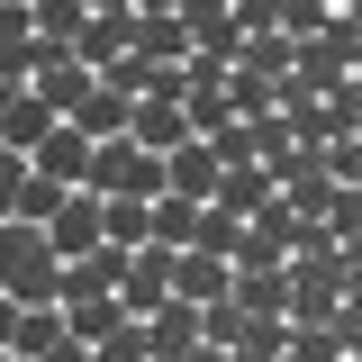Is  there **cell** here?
<instances>
[{"instance_id": "484cf974", "label": "cell", "mask_w": 362, "mask_h": 362, "mask_svg": "<svg viewBox=\"0 0 362 362\" xmlns=\"http://www.w3.org/2000/svg\"><path fill=\"white\" fill-rule=\"evenodd\" d=\"M18 90H28V82H18V73H0V109H9V100H18Z\"/></svg>"}, {"instance_id": "603a6c76", "label": "cell", "mask_w": 362, "mask_h": 362, "mask_svg": "<svg viewBox=\"0 0 362 362\" xmlns=\"http://www.w3.org/2000/svg\"><path fill=\"white\" fill-rule=\"evenodd\" d=\"M54 199H64V181H45V173H28V181H18V209H9V218H28V226H45V209H54Z\"/></svg>"}, {"instance_id": "ffe728a7", "label": "cell", "mask_w": 362, "mask_h": 362, "mask_svg": "<svg viewBox=\"0 0 362 362\" xmlns=\"http://www.w3.org/2000/svg\"><path fill=\"white\" fill-rule=\"evenodd\" d=\"M100 235L127 254V245H145V199H100Z\"/></svg>"}, {"instance_id": "9a60e30c", "label": "cell", "mask_w": 362, "mask_h": 362, "mask_svg": "<svg viewBox=\"0 0 362 362\" xmlns=\"http://www.w3.org/2000/svg\"><path fill=\"white\" fill-rule=\"evenodd\" d=\"M281 362H362V354L335 326H290V335H281Z\"/></svg>"}, {"instance_id": "ac0fdd59", "label": "cell", "mask_w": 362, "mask_h": 362, "mask_svg": "<svg viewBox=\"0 0 362 362\" xmlns=\"http://www.w3.org/2000/svg\"><path fill=\"white\" fill-rule=\"evenodd\" d=\"M54 335H64V308H18V326H9V354H28V362H37Z\"/></svg>"}, {"instance_id": "7c38bea8", "label": "cell", "mask_w": 362, "mask_h": 362, "mask_svg": "<svg viewBox=\"0 0 362 362\" xmlns=\"http://www.w3.org/2000/svg\"><path fill=\"white\" fill-rule=\"evenodd\" d=\"M173 299H190V308L226 299V263H218V254H190V245H181V254H173Z\"/></svg>"}, {"instance_id": "d4e9b609", "label": "cell", "mask_w": 362, "mask_h": 362, "mask_svg": "<svg viewBox=\"0 0 362 362\" xmlns=\"http://www.w3.org/2000/svg\"><path fill=\"white\" fill-rule=\"evenodd\" d=\"M37 362H90V344H82V335H73V326H64V335H54V344H45Z\"/></svg>"}, {"instance_id": "f1b7e54d", "label": "cell", "mask_w": 362, "mask_h": 362, "mask_svg": "<svg viewBox=\"0 0 362 362\" xmlns=\"http://www.w3.org/2000/svg\"><path fill=\"white\" fill-rule=\"evenodd\" d=\"M0 362H9V344H0Z\"/></svg>"}, {"instance_id": "ba28073f", "label": "cell", "mask_w": 362, "mask_h": 362, "mask_svg": "<svg viewBox=\"0 0 362 362\" xmlns=\"http://www.w3.org/2000/svg\"><path fill=\"white\" fill-rule=\"evenodd\" d=\"M218 173H226V163L209 154V136H181L173 154H163V190H173V199H190V209L218 190Z\"/></svg>"}, {"instance_id": "d6986e66", "label": "cell", "mask_w": 362, "mask_h": 362, "mask_svg": "<svg viewBox=\"0 0 362 362\" xmlns=\"http://www.w3.org/2000/svg\"><path fill=\"white\" fill-rule=\"evenodd\" d=\"M28 28H37L45 45H73V28H82V0H28Z\"/></svg>"}, {"instance_id": "3957f363", "label": "cell", "mask_w": 362, "mask_h": 362, "mask_svg": "<svg viewBox=\"0 0 362 362\" xmlns=\"http://www.w3.org/2000/svg\"><path fill=\"white\" fill-rule=\"evenodd\" d=\"M82 190H100V199H154V190H163V154H145L136 136H100Z\"/></svg>"}, {"instance_id": "f546056e", "label": "cell", "mask_w": 362, "mask_h": 362, "mask_svg": "<svg viewBox=\"0 0 362 362\" xmlns=\"http://www.w3.org/2000/svg\"><path fill=\"white\" fill-rule=\"evenodd\" d=\"M82 9H100V0H82Z\"/></svg>"}, {"instance_id": "e0dca14e", "label": "cell", "mask_w": 362, "mask_h": 362, "mask_svg": "<svg viewBox=\"0 0 362 362\" xmlns=\"http://www.w3.org/2000/svg\"><path fill=\"white\" fill-rule=\"evenodd\" d=\"M45 127H54V109H37V100H28V90H18V100H9V109H0V145H9V154H28V145H37Z\"/></svg>"}, {"instance_id": "2e32d148", "label": "cell", "mask_w": 362, "mask_h": 362, "mask_svg": "<svg viewBox=\"0 0 362 362\" xmlns=\"http://www.w3.org/2000/svg\"><path fill=\"white\" fill-rule=\"evenodd\" d=\"M235 64L263 73V82H281V73H290V37H281V28H254V37H235Z\"/></svg>"}, {"instance_id": "5bb4252c", "label": "cell", "mask_w": 362, "mask_h": 362, "mask_svg": "<svg viewBox=\"0 0 362 362\" xmlns=\"http://www.w3.org/2000/svg\"><path fill=\"white\" fill-rule=\"evenodd\" d=\"M136 54H154V64H181V54H190L173 9H136Z\"/></svg>"}, {"instance_id": "4316f807", "label": "cell", "mask_w": 362, "mask_h": 362, "mask_svg": "<svg viewBox=\"0 0 362 362\" xmlns=\"http://www.w3.org/2000/svg\"><path fill=\"white\" fill-rule=\"evenodd\" d=\"M127 9H173V0H127Z\"/></svg>"}, {"instance_id": "8fae6325", "label": "cell", "mask_w": 362, "mask_h": 362, "mask_svg": "<svg viewBox=\"0 0 362 362\" xmlns=\"http://www.w3.org/2000/svg\"><path fill=\"white\" fill-rule=\"evenodd\" d=\"M127 109H136L127 90H109V82H100V73H90V90H82V109H73V127H82L90 145H100V136H127Z\"/></svg>"}, {"instance_id": "7a4b0ae2", "label": "cell", "mask_w": 362, "mask_h": 362, "mask_svg": "<svg viewBox=\"0 0 362 362\" xmlns=\"http://www.w3.org/2000/svg\"><path fill=\"white\" fill-rule=\"evenodd\" d=\"M281 281H290V326H317V317H335L344 299H354V254H344V245H326V254H290Z\"/></svg>"}, {"instance_id": "277c9868", "label": "cell", "mask_w": 362, "mask_h": 362, "mask_svg": "<svg viewBox=\"0 0 362 362\" xmlns=\"http://www.w3.org/2000/svg\"><path fill=\"white\" fill-rule=\"evenodd\" d=\"M45 245L73 263V254H90V245H109L100 235V190H64L54 209H45Z\"/></svg>"}, {"instance_id": "6da1fadb", "label": "cell", "mask_w": 362, "mask_h": 362, "mask_svg": "<svg viewBox=\"0 0 362 362\" xmlns=\"http://www.w3.org/2000/svg\"><path fill=\"white\" fill-rule=\"evenodd\" d=\"M54 281H64V254L45 245V226L0 218V299H18V308H54Z\"/></svg>"}, {"instance_id": "83f0119b", "label": "cell", "mask_w": 362, "mask_h": 362, "mask_svg": "<svg viewBox=\"0 0 362 362\" xmlns=\"http://www.w3.org/2000/svg\"><path fill=\"white\" fill-rule=\"evenodd\" d=\"M317 9H354V0H317Z\"/></svg>"}, {"instance_id": "4dcf8cb0", "label": "cell", "mask_w": 362, "mask_h": 362, "mask_svg": "<svg viewBox=\"0 0 362 362\" xmlns=\"http://www.w3.org/2000/svg\"><path fill=\"white\" fill-rule=\"evenodd\" d=\"M9 362H28V354H9Z\"/></svg>"}, {"instance_id": "7402d4cb", "label": "cell", "mask_w": 362, "mask_h": 362, "mask_svg": "<svg viewBox=\"0 0 362 362\" xmlns=\"http://www.w3.org/2000/svg\"><path fill=\"white\" fill-rule=\"evenodd\" d=\"M90 362H145V326H136V317H118L109 335H90Z\"/></svg>"}, {"instance_id": "8992f818", "label": "cell", "mask_w": 362, "mask_h": 362, "mask_svg": "<svg viewBox=\"0 0 362 362\" xmlns=\"http://www.w3.org/2000/svg\"><path fill=\"white\" fill-rule=\"evenodd\" d=\"M136 45V9L127 0H100V9H82V28H73V54H82L90 73L109 64V54H127Z\"/></svg>"}, {"instance_id": "9c48e42d", "label": "cell", "mask_w": 362, "mask_h": 362, "mask_svg": "<svg viewBox=\"0 0 362 362\" xmlns=\"http://www.w3.org/2000/svg\"><path fill=\"white\" fill-rule=\"evenodd\" d=\"M226 299L245 317H290V281H281V263H226Z\"/></svg>"}, {"instance_id": "4fadbf2b", "label": "cell", "mask_w": 362, "mask_h": 362, "mask_svg": "<svg viewBox=\"0 0 362 362\" xmlns=\"http://www.w3.org/2000/svg\"><path fill=\"white\" fill-rule=\"evenodd\" d=\"M190 254L235 263V254H245V218H226V209H209V199H199V218H190Z\"/></svg>"}, {"instance_id": "30bf717a", "label": "cell", "mask_w": 362, "mask_h": 362, "mask_svg": "<svg viewBox=\"0 0 362 362\" xmlns=\"http://www.w3.org/2000/svg\"><path fill=\"white\" fill-rule=\"evenodd\" d=\"M127 136L145 145V154H173L181 136H190V118H181V100H136V109H127Z\"/></svg>"}, {"instance_id": "cb8c5ba5", "label": "cell", "mask_w": 362, "mask_h": 362, "mask_svg": "<svg viewBox=\"0 0 362 362\" xmlns=\"http://www.w3.org/2000/svg\"><path fill=\"white\" fill-rule=\"evenodd\" d=\"M18 181H28V154H9V145H0V218L18 209Z\"/></svg>"}, {"instance_id": "52a82bcc", "label": "cell", "mask_w": 362, "mask_h": 362, "mask_svg": "<svg viewBox=\"0 0 362 362\" xmlns=\"http://www.w3.org/2000/svg\"><path fill=\"white\" fill-rule=\"evenodd\" d=\"M136 326H145V362H181L190 344H199V308H190V299H173V290L136 317Z\"/></svg>"}, {"instance_id": "44dd1931", "label": "cell", "mask_w": 362, "mask_h": 362, "mask_svg": "<svg viewBox=\"0 0 362 362\" xmlns=\"http://www.w3.org/2000/svg\"><path fill=\"white\" fill-rule=\"evenodd\" d=\"M100 82L127 90V100H145V82H154V54H136V45H127V54H109V64H100Z\"/></svg>"}, {"instance_id": "5b68a950", "label": "cell", "mask_w": 362, "mask_h": 362, "mask_svg": "<svg viewBox=\"0 0 362 362\" xmlns=\"http://www.w3.org/2000/svg\"><path fill=\"white\" fill-rule=\"evenodd\" d=\"M28 173H45V181H64V190H82V173H90V136L73 127V118H54V127L28 145Z\"/></svg>"}]
</instances>
